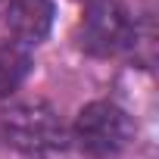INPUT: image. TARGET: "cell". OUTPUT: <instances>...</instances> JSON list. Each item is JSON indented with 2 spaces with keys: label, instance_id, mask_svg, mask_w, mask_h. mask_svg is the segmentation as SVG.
I'll return each instance as SVG.
<instances>
[{
  "label": "cell",
  "instance_id": "obj_5",
  "mask_svg": "<svg viewBox=\"0 0 159 159\" xmlns=\"http://www.w3.org/2000/svg\"><path fill=\"white\" fill-rule=\"evenodd\" d=\"M31 72V50L22 41H0V97H10L22 88Z\"/></svg>",
  "mask_w": 159,
  "mask_h": 159
},
{
  "label": "cell",
  "instance_id": "obj_2",
  "mask_svg": "<svg viewBox=\"0 0 159 159\" xmlns=\"http://www.w3.org/2000/svg\"><path fill=\"white\" fill-rule=\"evenodd\" d=\"M137 28L131 13L119 0H88L81 25H78V47L91 56L109 59L134 47Z\"/></svg>",
  "mask_w": 159,
  "mask_h": 159
},
{
  "label": "cell",
  "instance_id": "obj_1",
  "mask_svg": "<svg viewBox=\"0 0 159 159\" xmlns=\"http://www.w3.org/2000/svg\"><path fill=\"white\" fill-rule=\"evenodd\" d=\"M0 137L25 156H53L69 147L59 112L44 100H22L0 112Z\"/></svg>",
  "mask_w": 159,
  "mask_h": 159
},
{
  "label": "cell",
  "instance_id": "obj_4",
  "mask_svg": "<svg viewBox=\"0 0 159 159\" xmlns=\"http://www.w3.org/2000/svg\"><path fill=\"white\" fill-rule=\"evenodd\" d=\"M56 16L53 0H10L7 7V25L22 44H38L50 34Z\"/></svg>",
  "mask_w": 159,
  "mask_h": 159
},
{
  "label": "cell",
  "instance_id": "obj_3",
  "mask_svg": "<svg viewBox=\"0 0 159 159\" xmlns=\"http://www.w3.org/2000/svg\"><path fill=\"white\" fill-rule=\"evenodd\" d=\"M72 137L88 156L109 159V156L122 153L131 143L134 122H131V116L122 106H116L109 100H94V103H88L81 112H78Z\"/></svg>",
  "mask_w": 159,
  "mask_h": 159
}]
</instances>
